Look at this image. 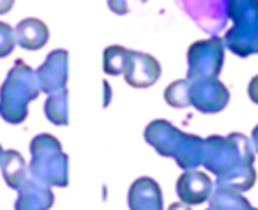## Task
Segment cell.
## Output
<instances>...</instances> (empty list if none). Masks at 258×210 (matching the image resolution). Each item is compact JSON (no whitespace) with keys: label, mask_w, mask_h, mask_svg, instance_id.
I'll list each match as a JSON object with an SVG mask.
<instances>
[{"label":"cell","mask_w":258,"mask_h":210,"mask_svg":"<svg viewBox=\"0 0 258 210\" xmlns=\"http://www.w3.org/2000/svg\"><path fill=\"white\" fill-rule=\"evenodd\" d=\"M254 152L251 142L240 132L226 136L212 134L205 138L204 166L216 175L218 187L237 192L249 191L256 182Z\"/></svg>","instance_id":"cell-1"},{"label":"cell","mask_w":258,"mask_h":210,"mask_svg":"<svg viewBox=\"0 0 258 210\" xmlns=\"http://www.w3.org/2000/svg\"><path fill=\"white\" fill-rule=\"evenodd\" d=\"M39 94L36 71L18 58L0 87V117L8 124H22L29 115V104Z\"/></svg>","instance_id":"cell-2"},{"label":"cell","mask_w":258,"mask_h":210,"mask_svg":"<svg viewBox=\"0 0 258 210\" xmlns=\"http://www.w3.org/2000/svg\"><path fill=\"white\" fill-rule=\"evenodd\" d=\"M29 173L46 185L66 187L69 182V157L55 136L43 132L30 142Z\"/></svg>","instance_id":"cell-3"},{"label":"cell","mask_w":258,"mask_h":210,"mask_svg":"<svg viewBox=\"0 0 258 210\" xmlns=\"http://www.w3.org/2000/svg\"><path fill=\"white\" fill-rule=\"evenodd\" d=\"M225 62V41L219 36L197 41L187 50V80L218 78Z\"/></svg>","instance_id":"cell-4"},{"label":"cell","mask_w":258,"mask_h":210,"mask_svg":"<svg viewBox=\"0 0 258 210\" xmlns=\"http://www.w3.org/2000/svg\"><path fill=\"white\" fill-rule=\"evenodd\" d=\"M179 8L209 34H216L228 20V0H177Z\"/></svg>","instance_id":"cell-5"},{"label":"cell","mask_w":258,"mask_h":210,"mask_svg":"<svg viewBox=\"0 0 258 210\" xmlns=\"http://www.w3.org/2000/svg\"><path fill=\"white\" fill-rule=\"evenodd\" d=\"M228 101V89L218 78L191 82V106L197 108L200 113H219L226 108Z\"/></svg>","instance_id":"cell-6"},{"label":"cell","mask_w":258,"mask_h":210,"mask_svg":"<svg viewBox=\"0 0 258 210\" xmlns=\"http://www.w3.org/2000/svg\"><path fill=\"white\" fill-rule=\"evenodd\" d=\"M122 76L125 83L135 89H149L161 78V65L158 58L145 51L129 50L127 64Z\"/></svg>","instance_id":"cell-7"},{"label":"cell","mask_w":258,"mask_h":210,"mask_svg":"<svg viewBox=\"0 0 258 210\" xmlns=\"http://www.w3.org/2000/svg\"><path fill=\"white\" fill-rule=\"evenodd\" d=\"M41 92L53 94L66 89L69 78V53L64 48H58L48 53L43 64L36 71Z\"/></svg>","instance_id":"cell-8"},{"label":"cell","mask_w":258,"mask_h":210,"mask_svg":"<svg viewBox=\"0 0 258 210\" xmlns=\"http://www.w3.org/2000/svg\"><path fill=\"white\" fill-rule=\"evenodd\" d=\"M184 136L186 132H182L180 129H177L172 122L159 118L154 120L145 127V142L151 147H154V150L163 157H175L179 147L182 145Z\"/></svg>","instance_id":"cell-9"},{"label":"cell","mask_w":258,"mask_h":210,"mask_svg":"<svg viewBox=\"0 0 258 210\" xmlns=\"http://www.w3.org/2000/svg\"><path fill=\"white\" fill-rule=\"evenodd\" d=\"M212 178L198 170H186L175 184L177 196L186 205H200L212 194Z\"/></svg>","instance_id":"cell-10"},{"label":"cell","mask_w":258,"mask_h":210,"mask_svg":"<svg viewBox=\"0 0 258 210\" xmlns=\"http://www.w3.org/2000/svg\"><path fill=\"white\" fill-rule=\"evenodd\" d=\"M127 203L131 210H163L161 187L151 177L137 178L129 187Z\"/></svg>","instance_id":"cell-11"},{"label":"cell","mask_w":258,"mask_h":210,"mask_svg":"<svg viewBox=\"0 0 258 210\" xmlns=\"http://www.w3.org/2000/svg\"><path fill=\"white\" fill-rule=\"evenodd\" d=\"M55 203V196L50 185L29 177L18 189L16 210H50Z\"/></svg>","instance_id":"cell-12"},{"label":"cell","mask_w":258,"mask_h":210,"mask_svg":"<svg viewBox=\"0 0 258 210\" xmlns=\"http://www.w3.org/2000/svg\"><path fill=\"white\" fill-rule=\"evenodd\" d=\"M225 46L232 53L246 58L258 53V22L232 25L225 34Z\"/></svg>","instance_id":"cell-13"},{"label":"cell","mask_w":258,"mask_h":210,"mask_svg":"<svg viewBox=\"0 0 258 210\" xmlns=\"http://www.w3.org/2000/svg\"><path fill=\"white\" fill-rule=\"evenodd\" d=\"M16 44L23 50L37 51L46 46L50 39V29L39 18H25L15 27Z\"/></svg>","instance_id":"cell-14"},{"label":"cell","mask_w":258,"mask_h":210,"mask_svg":"<svg viewBox=\"0 0 258 210\" xmlns=\"http://www.w3.org/2000/svg\"><path fill=\"white\" fill-rule=\"evenodd\" d=\"M204 150H205V139L197 134L184 136L182 145L179 147L175 154V163L182 170H197L204 163Z\"/></svg>","instance_id":"cell-15"},{"label":"cell","mask_w":258,"mask_h":210,"mask_svg":"<svg viewBox=\"0 0 258 210\" xmlns=\"http://www.w3.org/2000/svg\"><path fill=\"white\" fill-rule=\"evenodd\" d=\"M0 170H2V177H4L6 184L11 189L18 191L23 185V182L27 180V163L23 159V156L18 150H4V157L0 163Z\"/></svg>","instance_id":"cell-16"},{"label":"cell","mask_w":258,"mask_h":210,"mask_svg":"<svg viewBox=\"0 0 258 210\" xmlns=\"http://www.w3.org/2000/svg\"><path fill=\"white\" fill-rule=\"evenodd\" d=\"M209 201L212 210H258L244 198L242 192L218 187V185H216V191H212Z\"/></svg>","instance_id":"cell-17"},{"label":"cell","mask_w":258,"mask_h":210,"mask_svg":"<svg viewBox=\"0 0 258 210\" xmlns=\"http://www.w3.org/2000/svg\"><path fill=\"white\" fill-rule=\"evenodd\" d=\"M44 115L55 125L69 124V90L62 89L58 92L48 94L44 103Z\"/></svg>","instance_id":"cell-18"},{"label":"cell","mask_w":258,"mask_h":210,"mask_svg":"<svg viewBox=\"0 0 258 210\" xmlns=\"http://www.w3.org/2000/svg\"><path fill=\"white\" fill-rule=\"evenodd\" d=\"M228 18L233 25L258 22V0H228Z\"/></svg>","instance_id":"cell-19"},{"label":"cell","mask_w":258,"mask_h":210,"mask_svg":"<svg viewBox=\"0 0 258 210\" xmlns=\"http://www.w3.org/2000/svg\"><path fill=\"white\" fill-rule=\"evenodd\" d=\"M129 50L118 44H111L103 53V69L108 76H118L124 73L125 64H127Z\"/></svg>","instance_id":"cell-20"},{"label":"cell","mask_w":258,"mask_h":210,"mask_svg":"<svg viewBox=\"0 0 258 210\" xmlns=\"http://www.w3.org/2000/svg\"><path fill=\"white\" fill-rule=\"evenodd\" d=\"M165 101L172 108L191 106V82L187 78L177 80L165 89Z\"/></svg>","instance_id":"cell-21"},{"label":"cell","mask_w":258,"mask_h":210,"mask_svg":"<svg viewBox=\"0 0 258 210\" xmlns=\"http://www.w3.org/2000/svg\"><path fill=\"white\" fill-rule=\"evenodd\" d=\"M16 46L15 29L6 22H0V58L8 57Z\"/></svg>","instance_id":"cell-22"},{"label":"cell","mask_w":258,"mask_h":210,"mask_svg":"<svg viewBox=\"0 0 258 210\" xmlns=\"http://www.w3.org/2000/svg\"><path fill=\"white\" fill-rule=\"evenodd\" d=\"M108 2V9H110L111 13H115V15L118 16H124L127 15V13H131V9H133V6H138V4H145L147 0H106Z\"/></svg>","instance_id":"cell-23"},{"label":"cell","mask_w":258,"mask_h":210,"mask_svg":"<svg viewBox=\"0 0 258 210\" xmlns=\"http://www.w3.org/2000/svg\"><path fill=\"white\" fill-rule=\"evenodd\" d=\"M247 97H249L254 104H258V75L253 76L251 82L247 83Z\"/></svg>","instance_id":"cell-24"},{"label":"cell","mask_w":258,"mask_h":210,"mask_svg":"<svg viewBox=\"0 0 258 210\" xmlns=\"http://www.w3.org/2000/svg\"><path fill=\"white\" fill-rule=\"evenodd\" d=\"M16 0H0V16L2 15H8L9 11L13 9Z\"/></svg>","instance_id":"cell-25"},{"label":"cell","mask_w":258,"mask_h":210,"mask_svg":"<svg viewBox=\"0 0 258 210\" xmlns=\"http://www.w3.org/2000/svg\"><path fill=\"white\" fill-rule=\"evenodd\" d=\"M103 87H104V101H103V104H104V108L110 104V101H111V89H110V83L108 82H103Z\"/></svg>","instance_id":"cell-26"},{"label":"cell","mask_w":258,"mask_h":210,"mask_svg":"<svg viewBox=\"0 0 258 210\" xmlns=\"http://www.w3.org/2000/svg\"><path fill=\"white\" fill-rule=\"evenodd\" d=\"M168 210H191V208H189V205L179 201V203H172V205L168 206Z\"/></svg>","instance_id":"cell-27"},{"label":"cell","mask_w":258,"mask_h":210,"mask_svg":"<svg viewBox=\"0 0 258 210\" xmlns=\"http://www.w3.org/2000/svg\"><path fill=\"white\" fill-rule=\"evenodd\" d=\"M251 142H253V147L258 150V125L253 129V132H251Z\"/></svg>","instance_id":"cell-28"},{"label":"cell","mask_w":258,"mask_h":210,"mask_svg":"<svg viewBox=\"0 0 258 210\" xmlns=\"http://www.w3.org/2000/svg\"><path fill=\"white\" fill-rule=\"evenodd\" d=\"M2 157H4V149H2V145H0V163H2Z\"/></svg>","instance_id":"cell-29"},{"label":"cell","mask_w":258,"mask_h":210,"mask_svg":"<svg viewBox=\"0 0 258 210\" xmlns=\"http://www.w3.org/2000/svg\"><path fill=\"white\" fill-rule=\"evenodd\" d=\"M209 210H212V208H209Z\"/></svg>","instance_id":"cell-30"}]
</instances>
